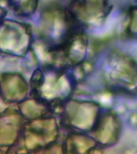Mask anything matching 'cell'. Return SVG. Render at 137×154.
I'll list each match as a JSON object with an SVG mask.
<instances>
[{
  "instance_id": "277c9868",
  "label": "cell",
  "mask_w": 137,
  "mask_h": 154,
  "mask_svg": "<svg viewBox=\"0 0 137 154\" xmlns=\"http://www.w3.org/2000/svg\"><path fill=\"white\" fill-rule=\"evenodd\" d=\"M107 78L114 89L137 94V63L128 56L115 54L109 62Z\"/></svg>"
},
{
  "instance_id": "ba28073f",
  "label": "cell",
  "mask_w": 137,
  "mask_h": 154,
  "mask_svg": "<svg viewBox=\"0 0 137 154\" xmlns=\"http://www.w3.org/2000/svg\"><path fill=\"white\" fill-rule=\"evenodd\" d=\"M27 88L26 81L17 73H6L0 78V89L4 95H23L26 93Z\"/></svg>"
},
{
  "instance_id": "6da1fadb",
  "label": "cell",
  "mask_w": 137,
  "mask_h": 154,
  "mask_svg": "<svg viewBox=\"0 0 137 154\" xmlns=\"http://www.w3.org/2000/svg\"><path fill=\"white\" fill-rule=\"evenodd\" d=\"M34 92L45 101L63 106L73 91L71 79L64 70L43 67L34 72L30 80Z\"/></svg>"
},
{
  "instance_id": "8fae6325",
  "label": "cell",
  "mask_w": 137,
  "mask_h": 154,
  "mask_svg": "<svg viewBox=\"0 0 137 154\" xmlns=\"http://www.w3.org/2000/svg\"><path fill=\"white\" fill-rule=\"evenodd\" d=\"M6 14V11L3 8L0 6V22L2 21L3 18Z\"/></svg>"
},
{
  "instance_id": "8992f818",
  "label": "cell",
  "mask_w": 137,
  "mask_h": 154,
  "mask_svg": "<svg viewBox=\"0 0 137 154\" xmlns=\"http://www.w3.org/2000/svg\"><path fill=\"white\" fill-rule=\"evenodd\" d=\"M122 125L117 116L111 111L101 112L91 132L92 137L100 147L113 146L118 142Z\"/></svg>"
},
{
  "instance_id": "7a4b0ae2",
  "label": "cell",
  "mask_w": 137,
  "mask_h": 154,
  "mask_svg": "<svg viewBox=\"0 0 137 154\" xmlns=\"http://www.w3.org/2000/svg\"><path fill=\"white\" fill-rule=\"evenodd\" d=\"M63 106V123L72 132H91L101 113L99 104L90 101L70 99Z\"/></svg>"
},
{
  "instance_id": "9c48e42d",
  "label": "cell",
  "mask_w": 137,
  "mask_h": 154,
  "mask_svg": "<svg viewBox=\"0 0 137 154\" xmlns=\"http://www.w3.org/2000/svg\"><path fill=\"white\" fill-rule=\"evenodd\" d=\"M10 6L16 14L22 17L31 16L36 11L38 6L36 1H10Z\"/></svg>"
},
{
  "instance_id": "5b68a950",
  "label": "cell",
  "mask_w": 137,
  "mask_h": 154,
  "mask_svg": "<svg viewBox=\"0 0 137 154\" xmlns=\"http://www.w3.org/2000/svg\"><path fill=\"white\" fill-rule=\"evenodd\" d=\"M67 10L75 22L81 27L101 24L108 15L111 8L104 1H73Z\"/></svg>"
},
{
  "instance_id": "30bf717a",
  "label": "cell",
  "mask_w": 137,
  "mask_h": 154,
  "mask_svg": "<svg viewBox=\"0 0 137 154\" xmlns=\"http://www.w3.org/2000/svg\"><path fill=\"white\" fill-rule=\"evenodd\" d=\"M126 31L131 35L137 36V6L130 9L128 12Z\"/></svg>"
},
{
  "instance_id": "52a82bcc",
  "label": "cell",
  "mask_w": 137,
  "mask_h": 154,
  "mask_svg": "<svg viewBox=\"0 0 137 154\" xmlns=\"http://www.w3.org/2000/svg\"><path fill=\"white\" fill-rule=\"evenodd\" d=\"M100 147L94 137L87 133L71 132L62 148L63 154H102Z\"/></svg>"
},
{
  "instance_id": "3957f363",
  "label": "cell",
  "mask_w": 137,
  "mask_h": 154,
  "mask_svg": "<svg viewBox=\"0 0 137 154\" xmlns=\"http://www.w3.org/2000/svg\"><path fill=\"white\" fill-rule=\"evenodd\" d=\"M31 45V29L29 25L11 20L0 22L1 52L23 57Z\"/></svg>"
}]
</instances>
